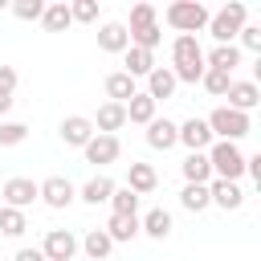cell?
Here are the masks:
<instances>
[{"instance_id":"cell-1","label":"cell","mask_w":261,"mask_h":261,"mask_svg":"<svg viewBox=\"0 0 261 261\" xmlns=\"http://www.w3.org/2000/svg\"><path fill=\"white\" fill-rule=\"evenodd\" d=\"M204 155H208V163H212V179H228V184H237V179L245 175V151H241L237 143L216 139Z\"/></svg>"},{"instance_id":"cell-2","label":"cell","mask_w":261,"mask_h":261,"mask_svg":"<svg viewBox=\"0 0 261 261\" xmlns=\"http://www.w3.org/2000/svg\"><path fill=\"white\" fill-rule=\"evenodd\" d=\"M167 24L179 33V37H196L200 29H208V8L200 4V0H175V4H167Z\"/></svg>"},{"instance_id":"cell-3","label":"cell","mask_w":261,"mask_h":261,"mask_svg":"<svg viewBox=\"0 0 261 261\" xmlns=\"http://www.w3.org/2000/svg\"><path fill=\"white\" fill-rule=\"evenodd\" d=\"M245 16H249V8H245L241 0L224 4L220 12H212V16H208V33H212V41H216V45H232V37L245 29Z\"/></svg>"},{"instance_id":"cell-4","label":"cell","mask_w":261,"mask_h":261,"mask_svg":"<svg viewBox=\"0 0 261 261\" xmlns=\"http://www.w3.org/2000/svg\"><path fill=\"white\" fill-rule=\"evenodd\" d=\"M204 122H208L212 139H224V143H237V139H245V135L253 130L249 114H241V110H228V106H216V110H212Z\"/></svg>"},{"instance_id":"cell-5","label":"cell","mask_w":261,"mask_h":261,"mask_svg":"<svg viewBox=\"0 0 261 261\" xmlns=\"http://www.w3.org/2000/svg\"><path fill=\"white\" fill-rule=\"evenodd\" d=\"M37 200H45L49 208H69V204L77 200V188H73L65 175H49V179L37 184Z\"/></svg>"},{"instance_id":"cell-6","label":"cell","mask_w":261,"mask_h":261,"mask_svg":"<svg viewBox=\"0 0 261 261\" xmlns=\"http://www.w3.org/2000/svg\"><path fill=\"white\" fill-rule=\"evenodd\" d=\"M41 253H45V261H73L77 237H73L69 228H49L45 241H41Z\"/></svg>"},{"instance_id":"cell-7","label":"cell","mask_w":261,"mask_h":261,"mask_svg":"<svg viewBox=\"0 0 261 261\" xmlns=\"http://www.w3.org/2000/svg\"><path fill=\"white\" fill-rule=\"evenodd\" d=\"M0 200H4V208H29L33 200H37V184L33 179H24V175H12L4 188H0Z\"/></svg>"},{"instance_id":"cell-8","label":"cell","mask_w":261,"mask_h":261,"mask_svg":"<svg viewBox=\"0 0 261 261\" xmlns=\"http://www.w3.org/2000/svg\"><path fill=\"white\" fill-rule=\"evenodd\" d=\"M57 135H61L65 147H86V143L94 139V122H90L86 114H69V118H61Z\"/></svg>"},{"instance_id":"cell-9","label":"cell","mask_w":261,"mask_h":261,"mask_svg":"<svg viewBox=\"0 0 261 261\" xmlns=\"http://www.w3.org/2000/svg\"><path fill=\"white\" fill-rule=\"evenodd\" d=\"M175 143H184L188 155H192V151H208L216 139H212V130H208L204 118H188V122H179V139H175Z\"/></svg>"},{"instance_id":"cell-10","label":"cell","mask_w":261,"mask_h":261,"mask_svg":"<svg viewBox=\"0 0 261 261\" xmlns=\"http://www.w3.org/2000/svg\"><path fill=\"white\" fill-rule=\"evenodd\" d=\"M175 139H179V122H171V118H151V122H147V147L171 151Z\"/></svg>"},{"instance_id":"cell-11","label":"cell","mask_w":261,"mask_h":261,"mask_svg":"<svg viewBox=\"0 0 261 261\" xmlns=\"http://www.w3.org/2000/svg\"><path fill=\"white\" fill-rule=\"evenodd\" d=\"M82 151H86V163H98L102 167V163H114L122 147H118V135H94Z\"/></svg>"},{"instance_id":"cell-12","label":"cell","mask_w":261,"mask_h":261,"mask_svg":"<svg viewBox=\"0 0 261 261\" xmlns=\"http://www.w3.org/2000/svg\"><path fill=\"white\" fill-rule=\"evenodd\" d=\"M208 200H212L216 208L232 212V208H241V204H245V192H241V184H228V179H212V184H208Z\"/></svg>"},{"instance_id":"cell-13","label":"cell","mask_w":261,"mask_h":261,"mask_svg":"<svg viewBox=\"0 0 261 261\" xmlns=\"http://www.w3.org/2000/svg\"><path fill=\"white\" fill-rule=\"evenodd\" d=\"M98 49H102V53H126V49H130L126 24H118V20H106V24L98 29Z\"/></svg>"},{"instance_id":"cell-14","label":"cell","mask_w":261,"mask_h":261,"mask_svg":"<svg viewBox=\"0 0 261 261\" xmlns=\"http://www.w3.org/2000/svg\"><path fill=\"white\" fill-rule=\"evenodd\" d=\"M224 98H228V110H241V114H249V110L261 102V90H257V82H232Z\"/></svg>"},{"instance_id":"cell-15","label":"cell","mask_w":261,"mask_h":261,"mask_svg":"<svg viewBox=\"0 0 261 261\" xmlns=\"http://www.w3.org/2000/svg\"><path fill=\"white\" fill-rule=\"evenodd\" d=\"M90 122H94V135H114L118 126H126V106L102 102V106H98V118H90Z\"/></svg>"},{"instance_id":"cell-16","label":"cell","mask_w":261,"mask_h":261,"mask_svg":"<svg viewBox=\"0 0 261 261\" xmlns=\"http://www.w3.org/2000/svg\"><path fill=\"white\" fill-rule=\"evenodd\" d=\"M126 188H130L135 196H151V192L159 188L155 167H151V163H130V167H126Z\"/></svg>"},{"instance_id":"cell-17","label":"cell","mask_w":261,"mask_h":261,"mask_svg":"<svg viewBox=\"0 0 261 261\" xmlns=\"http://www.w3.org/2000/svg\"><path fill=\"white\" fill-rule=\"evenodd\" d=\"M175 86H179V82H175V73H171L167 65H155V69L147 73V98H151V102L171 98V94H175Z\"/></svg>"},{"instance_id":"cell-18","label":"cell","mask_w":261,"mask_h":261,"mask_svg":"<svg viewBox=\"0 0 261 261\" xmlns=\"http://www.w3.org/2000/svg\"><path fill=\"white\" fill-rule=\"evenodd\" d=\"M171 69H179V65H204V49H200V41L196 37H175V45H171Z\"/></svg>"},{"instance_id":"cell-19","label":"cell","mask_w":261,"mask_h":261,"mask_svg":"<svg viewBox=\"0 0 261 261\" xmlns=\"http://www.w3.org/2000/svg\"><path fill=\"white\" fill-rule=\"evenodd\" d=\"M237 65H241V49H237V45H212V53H204V69L232 73Z\"/></svg>"},{"instance_id":"cell-20","label":"cell","mask_w":261,"mask_h":261,"mask_svg":"<svg viewBox=\"0 0 261 261\" xmlns=\"http://www.w3.org/2000/svg\"><path fill=\"white\" fill-rule=\"evenodd\" d=\"M114 188H118V184H114L110 175H94V179H86V184H82V192H77V196H82L86 204H94V208H98V204H110Z\"/></svg>"},{"instance_id":"cell-21","label":"cell","mask_w":261,"mask_h":261,"mask_svg":"<svg viewBox=\"0 0 261 261\" xmlns=\"http://www.w3.org/2000/svg\"><path fill=\"white\" fill-rule=\"evenodd\" d=\"M139 232H147V237H155V241H167V237H171V212H167V208H151V212L139 220Z\"/></svg>"},{"instance_id":"cell-22","label":"cell","mask_w":261,"mask_h":261,"mask_svg":"<svg viewBox=\"0 0 261 261\" xmlns=\"http://www.w3.org/2000/svg\"><path fill=\"white\" fill-rule=\"evenodd\" d=\"M122 61H126V69H122L126 77H147V73L155 69V53H147V49H135V45L122 53Z\"/></svg>"},{"instance_id":"cell-23","label":"cell","mask_w":261,"mask_h":261,"mask_svg":"<svg viewBox=\"0 0 261 261\" xmlns=\"http://www.w3.org/2000/svg\"><path fill=\"white\" fill-rule=\"evenodd\" d=\"M135 94H139V90H135V77H126L122 69L106 77V98H110V102H118V106H126V102H130Z\"/></svg>"},{"instance_id":"cell-24","label":"cell","mask_w":261,"mask_h":261,"mask_svg":"<svg viewBox=\"0 0 261 261\" xmlns=\"http://www.w3.org/2000/svg\"><path fill=\"white\" fill-rule=\"evenodd\" d=\"M184 179H188V184H212V163H208L204 151H192V155L184 159Z\"/></svg>"},{"instance_id":"cell-25","label":"cell","mask_w":261,"mask_h":261,"mask_svg":"<svg viewBox=\"0 0 261 261\" xmlns=\"http://www.w3.org/2000/svg\"><path fill=\"white\" fill-rule=\"evenodd\" d=\"M82 249H86V257H90V261H106V257H110V249H114V241L106 237V228H90V232L82 237Z\"/></svg>"},{"instance_id":"cell-26","label":"cell","mask_w":261,"mask_h":261,"mask_svg":"<svg viewBox=\"0 0 261 261\" xmlns=\"http://www.w3.org/2000/svg\"><path fill=\"white\" fill-rule=\"evenodd\" d=\"M41 24H45L49 33H65V29L73 24V16H69V4H45V12H41Z\"/></svg>"},{"instance_id":"cell-27","label":"cell","mask_w":261,"mask_h":261,"mask_svg":"<svg viewBox=\"0 0 261 261\" xmlns=\"http://www.w3.org/2000/svg\"><path fill=\"white\" fill-rule=\"evenodd\" d=\"M106 237L110 241H135L139 237V216H110L106 220Z\"/></svg>"},{"instance_id":"cell-28","label":"cell","mask_w":261,"mask_h":261,"mask_svg":"<svg viewBox=\"0 0 261 261\" xmlns=\"http://www.w3.org/2000/svg\"><path fill=\"white\" fill-rule=\"evenodd\" d=\"M155 118V102L147 98V94H135L130 102H126V122H139V126H147Z\"/></svg>"},{"instance_id":"cell-29","label":"cell","mask_w":261,"mask_h":261,"mask_svg":"<svg viewBox=\"0 0 261 261\" xmlns=\"http://www.w3.org/2000/svg\"><path fill=\"white\" fill-rule=\"evenodd\" d=\"M179 204L188 208V212H204L212 200H208V184H184V192H179Z\"/></svg>"},{"instance_id":"cell-30","label":"cell","mask_w":261,"mask_h":261,"mask_svg":"<svg viewBox=\"0 0 261 261\" xmlns=\"http://www.w3.org/2000/svg\"><path fill=\"white\" fill-rule=\"evenodd\" d=\"M110 208H114V216H139V196L130 188H114Z\"/></svg>"},{"instance_id":"cell-31","label":"cell","mask_w":261,"mask_h":261,"mask_svg":"<svg viewBox=\"0 0 261 261\" xmlns=\"http://www.w3.org/2000/svg\"><path fill=\"white\" fill-rule=\"evenodd\" d=\"M24 228H29V220H24V212H20V208H0V232H4V237H12V241H16Z\"/></svg>"},{"instance_id":"cell-32","label":"cell","mask_w":261,"mask_h":261,"mask_svg":"<svg viewBox=\"0 0 261 261\" xmlns=\"http://www.w3.org/2000/svg\"><path fill=\"white\" fill-rule=\"evenodd\" d=\"M200 86H204L208 94H216V98H224V94H228V86H232V73H220V69H204V77H200Z\"/></svg>"},{"instance_id":"cell-33","label":"cell","mask_w":261,"mask_h":261,"mask_svg":"<svg viewBox=\"0 0 261 261\" xmlns=\"http://www.w3.org/2000/svg\"><path fill=\"white\" fill-rule=\"evenodd\" d=\"M24 139H29L24 122H0V147H20Z\"/></svg>"},{"instance_id":"cell-34","label":"cell","mask_w":261,"mask_h":261,"mask_svg":"<svg viewBox=\"0 0 261 261\" xmlns=\"http://www.w3.org/2000/svg\"><path fill=\"white\" fill-rule=\"evenodd\" d=\"M8 8H12V16H16V20H41V12H45V4H41V0H12Z\"/></svg>"},{"instance_id":"cell-35","label":"cell","mask_w":261,"mask_h":261,"mask_svg":"<svg viewBox=\"0 0 261 261\" xmlns=\"http://www.w3.org/2000/svg\"><path fill=\"white\" fill-rule=\"evenodd\" d=\"M151 24H155V8H151V4H135V8H130L126 33H139V29H151Z\"/></svg>"},{"instance_id":"cell-36","label":"cell","mask_w":261,"mask_h":261,"mask_svg":"<svg viewBox=\"0 0 261 261\" xmlns=\"http://www.w3.org/2000/svg\"><path fill=\"white\" fill-rule=\"evenodd\" d=\"M69 16L82 20V24H94L98 20V0H73L69 4Z\"/></svg>"},{"instance_id":"cell-37","label":"cell","mask_w":261,"mask_h":261,"mask_svg":"<svg viewBox=\"0 0 261 261\" xmlns=\"http://www.w3.org/2000/svg\"><path fill=\"white\" fill-rule=\"evenodd\" d=\"M237 37H241V45H245L249 53H261V29H257V24H245Z\"/></svg>"},{"instance_id":"cell-38","label":"cell","mask_w":261,"mask_h":261,"mask_svg":"<svg viewBox=\"0 0 261 261\" xmlns=\"http://www.w3.org/2000/svg\"><path fill=\"white\" fill-rule=\"evenodd\" d=\"M12 90H16V69L0 65V94H12Z\"/></svg>"},{"instance_id":"cell-39","label":"cell","mask_w":261,"mask_h":261,"mask_svg":"<svg viewBox=\"0 0 261 261\" xmlns=\"http://www.w3.org/2000/svg\"><path fill=\"white\" fill-rule=\"evenodd\" d=\"M245 171H249V175L261 184V155H245Z\"/></svg>"},{"instance_id":"cell-40","label":"cell","mask_w":261,"mask_h":261,"mask_svg":"<svg viewBox=\"0 0 261 261\" xmlns=\"http://www.w3.org/2000/svg\"><path fill=\"white\" fill-rule=\"evenodd\" d=\"M12 261H45V253H41V249H29V245H24V249H16V257H12Z\"/></svg>"},{"instance_id":"cell-41","label":"cell","mask_w":261,"mask_h":261,"mask_svg":"<svg viewBox=\"0 0 261 261\" xmlns=\"http://www.w3.org/2000/svg\"><path fill=\"white\" fill-rule=\"evenodd\" d=\"M8 110H12V94H0V118H4Z\"/></svg>"},{"instance_id":"cell-42","label":"cell","mask_w":261,"mask_h":261,"mask_svg":"<svg viewBox=\"0 0 261 261\" xmlns=\"http://www.w3.org/2000/svg\"><path fill=\"white\" fill-rule=\"evenodd\" d=\"M0 208H4V200H0Z\"/></svg>"}]
</instances>
